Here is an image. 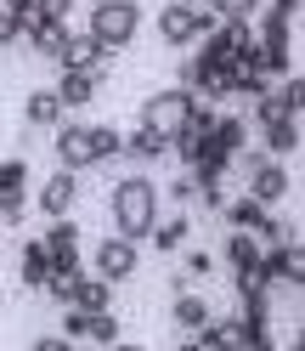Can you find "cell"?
I'll list each match as a JSON object with an SVG mask.
<instances>
[{"instance_id":"cell-32","label":"cell","mask_w":305,"mask_h":351,"mask_svg":"<svg viewBox=\"0 0 305 351\" xmlns=\"http://www.w3.org/2000/svg\"><path fill=\"white\" fill-rule=\"evenodd\" d=\"M260 12H277V17H294L300 23V0H260Z\"/></svg>"},{"instance_id":"cell-29","label":"cell","mask_w":305,"mask_h":351,"mask_svg":"<svg viewBox=\"0 0 305 351\" xmlns=\"http://www.w3.org/2000/svg\"><path fill=\"white\" fill-rule=\"evenodd\" d=\"M187 272H192V278H209V272H215V255H209V250H192V255H187Z\"/></svg>"},{"instance_id":"cell-6","label":"cell","mask_w":305,"mask_h":351,"mask_svg":"<svg viewBox=\"0 0 305 351\" xmlns=\"http://www.w3.org/2000/svg\"><path fill=\"white\" fill-rule=\"evenodd\" d=\"M29 215V165L0 159V227H23Z\"/></svg>"},{"instance_id":"cell-1","label":"cell","mask_w":305,"mask_h":351,"mask_svg":"<svg viewBox=\"0 0 305 351\" xmlns=\"http://www.w3.org/2000/svg\"><path fill=\"white\" fill-rule=\"evenodd\" d=\"M159 210H164V193H159V182H152L147 170L119 176L114 193H107V215H114V232H119V238H130V244H142V238L152 232Z\"/></svg>"},{"instance_id":"cell-24","label":"cell","mask_w":305,"mask_h":351,"mask_svg":"<svg viewBox=\"0 0 305 351\" xmlns=\"http://www.w3.org/2000/svg\"><path fill=\"white\" fill-rule=\"evenodd\" d=\"M85 340H96V346H114V340H119L114 306H107V312H85Z\"/></svg>"},{"instance_id":"cell-28","label":"cell","mask_w":305,"mask_h":351,"mask_svg":"<svg viewBox=\"0 0 305 351\" xmlns=\"http://www.w3.org/2000/svg\"><path fill=\"white\" fill-rule=\"evenodd\" d=\"M62 335H68L74 346L85 340V312H79V306H68V312H62Z\"/></svg>"},{"instance_id":"cell-9","label":"cell","mask_w":305,"mask_h":351,"mask_svg":"<svg viewBox=\"0 0 305 351\" xmlns=\"http://www.w3.org/2000/svg\"><path fill=\"white\" fill-rule=\"evenodd\" d=\"M260 272H266L271 289H300V283H305V255H300V244L289 238V244L260 250Z\"/></svg>"},{"instance_id":"cell-30","label":"cell","mask_w":305,"mask_h":351,"mask_svg":"<svg viewBox=\"0 0 305 351\" xmlns=\"http://www.w3.org/2000/svg\"><path fill=\"white\" fill-rule=\"evenodd\" d=\"M34 12H40V17H62V23H68L74 0H34Z\"/></svg>"},{"instance_id":"cell-12","label":"cell","mask_w":305,"mask_h":351,"mask_svg":"<svg viewBox=\"0 0 305 351\" xmlns=\"http://www.w3.org/2000/svg\"><path fill=\"white\" fill-rule=\"evenodd\" d=\"M51 91H57V102L68 108V114H79V108H91V102H96L102 74H96V69H62V80L51 85Z\"/></svg>"},{"instance_id":"cell-36","label":"cell","mask_w":305,"mask_h":351,"mask_svg":"<svg viewBox=\"0 0 305 351\" xmlns=\"http://www.w3.org/2000/svg\"><path fill=\"white\" fill-rule=\"evenodd\" d=\"M198 6H215V0H198Z\"/></svg>"},{"instance_id":"cell-7","label":"cell","mask_w":305,"mask_h":351,"mask_svg":"<svg viewBox=\"0 0 305 351\" xmlns=\"http://www.w3.org/2000/svg\"><path fill=\"white\" fill-rule=\"evenodd\" d=\"M114 46H102V40L91 34V29H68V40H62V51H57V69H96V74H107L114 69Z\"/></svg>"},{"instance_id":"cell-23","label":"cell","mask_w":305,"mask_h":351,"mask_svg":"<svg viewBox=\"0 0 305 351\" xmlns=\"http://www.w3.org/2000/svg\"><path fill=\"white\" fill-rule=\"evenodd\" d=\"M119 147H124V130L119 125H91V170L96 165H114Z\"/></svg>"},{"instance_id":"cell-18","label":"cell","mask_w":305,"mask_h":351,"mask_svg":"<svg viewBox=\"0 0 305 351\" xmlns=\"http://www.w3.org/2000/svg\"><path fill=\"white\" fill-rule=\"evenodd\" d=\"M294 147H300V114L260 125V153H266V159H289Z\"/></svg>"},{"instance_id":"cell-34","label":"cell","mask_w":305,"mask_h":351,"mask_svg":"<svg viewBox=\"0 0 305 351\" xmlns=\"http://www.w3.org/2000/svg\"><path fill=\"white\" fill-rule=\"evenodd\" d=\"M107 351H142V346H136V340H130V346H124V340H114V346H107Z\"/></svg>"},{"instance_id":"cell-16","label":"cell","mask_w":305,"mask_h":351,"mask_svg":"<svg viewBox=\"0 0 305 351\" xmlns=\"http://www.w3.org/2000/svg\"><path fill=\"white\" fill-rule=\"evenodd\" d=\"M152 250H159V255H176V250H187V238H192V215L187 210H176V215H164L159 210V221H152Z\"/></svg>"},{"instance_id":"cell-10","label":"cell","mask_w":305,"mask_h":351,"mask_svg":"<svg viewBox=\"0 0 305 351\" xmlns=\"http://www.w3.org/2000/svg\"><path fill=\"white\" fill-rule=\"evenodd\" d=\"M57 165L62 170H91V125L85 119H62L57 125Z\"/></svg>"},{"instance_id":"cell-35","label":"cell","mask_w":305,"mask_h":351,"mask_svg":"<svg viewBox=\"0 0 305 351\" xmlns=\"http://www.w3.org/2000/svg\"><path fill=\"white\" fill-rule=\"evenodd\" d=\"M170 351H198V346H192V340H181V346H170Z\"/></svg>"},{"instance_id":"cell-21","label":"cell","mask_w":305,"mask_h":351,"mask_svg":"<svg viewBox=\"0 0 305 351\" xmlns=\"http://www.w3.org/2000/svg\"><path fill=\"white\" fill-rule=\"evenodd\" d=\"M266 215H271V210L260 204V199H249V193H243V199H226V204H221V221H232L237 232H254Z\"/></svg>"},{"instance_id":"cell-31","label":"cell","mask_w":305,"mask_h":351,"mask_svg":"<svg viewBox=\"0 0 305 351\" xmlns=\"http://www.w3.org/2000/svg\"><path fill=\"white\" fill-rule=\"evenodd\" d=\"M29 351H79V346H74L68 335H40V340H34Z\"/></svg>"},{"instance_id":"cell-26","label":"cell","mask_w":305,"mask_h":351,"mask_svg":"<svg viewBox=\"0 0 305 351\" xmlns=\"http://www.w3.org/2000/svg\"><path fill=\"white\" fill-rule=\"evenodd\" d=\"M17 40H23V23H17L12 12H0V57H6V51L17 46Z\"/></svg>"},{"instance_id":"cell-20","label":"cell","mask_w":305,"mask_h":351,"mask_svg":"<svg viewBox=\"0 0 305 351\" xmlns=\"http://www.w3.org/2000/svg\"><path fill=\"white\" fill-rule=\"evenodd\" d=\"M226 267H232V278H243V272H260V238L254 232H237L232 227V238H226Z\"/></svg>"},{"instance_id":"cell-8","label":"cell","mask_w":305,"mask_h":351,"mask_svg":"<svg viewBox=\"0 0 305 351\" xmlns=\"http://www.w3.org/2000/svg\"><path fill=\"white\" fill-rule=\"evenodd\" d=\"M79 193H85V182H79V170H51L46 182H40V215H46V221H57V215H74V204H79Z\"/></svg>"},{"instance_id":"cell-4","label":"cell","mask_w":305,"mask_h":351,"mask_svg":"<svg viewBox=\"0 0 305 351\" xmlns=\"http://www.w3.org/2000/svg\"><path fill=\"white\" fill-rule=\"evenodd\" d=\"M187 114H192V91H187V85H164V91L142 97V114H136V125L159 130V136L170 142V136H176V130L187 125Z\"/></svg>"},{"instance_id":"cell-3","label":"cell","mask_w":305,"mask_h":351,"mask_svg":"<svg viewBox=\"0 0 305 351\" xmlns=\"http://www.w3.org/2000/svg\"><path fill=\"white\" fill-rule=\"evenodd\" d=\"M85 29H91L102 46H130V40L142 34V6L136 0H96L91 12H85Z\"/></svg>"},{"instance_id":"cell-33","label":"cell","mask_w":305,"mask_h":351,"mask_svg":"<svg viewBox=\"0 0 305 351\" xmlns=\"http://www.w3.org/2000/svg\"><path fill=\"white\" fill-rule=\"evenodd\" d=\"M0 12H12L17 23H23V17H34V0H0Z\"/></svg>"},{"instance_id":"cell-11","label":"cell","mask_w":305,"mask_h":351,"mask_svg":"<svg viewBox=\"0 0 305 351\" xmlns=\"http://www.w3.org/2000/svg\"><path fill=\"white\" fill-rule=\"evenodd\" d=\"M243 147H249V119H237V114H215V119H209V130H204V153L237 159Z\"/></svg>"},{"instance_id":"cell-17","label":"cell","mask_w":305,"mask_h":351,"mask_svg":"<svg viewBox=\"0 0 305 351\" xmlns=\"http://www.w3.org/2000/svg\"><path fill=\"white\" fill-rule=\"evenodd\" d=\"M119 159H130V165H159V159H170V142L159 136V130H147V125H136L124 136V147H119Z\"/></svg>"},{"instance_id":"cell-19","label":"cell","mask_w":305,"mask_h":351,"mask_svg":"<svg viewBox=\"0 0 305 351\" xmlns=\"http://www.w3.org/2000/svg\"><path fill=\"white\" fill-rule=\"evenodd\" d=\"M23 119H29L34 130H57L62 119H68V108L57 102V91H29V97H23Z\"/></svg>"},{"instance_id":"cell-27","label":"cell","mask_w":305,"mask_h":351,"mask_svg":"<svg viewBox=\"0 0 305 351\" xmlns=\"http://www.w3.org/2000/svg\"><path fill=\"white\" fill-rule=\"evenodd\" d=\"M215 12H221V17H254L260 0H215Z\"/></svg>"},{"instance_id":"cell-22","label":"cell","mask_w":305,"mask_h":351,"mask_svg":"<svg viewBox=\"0 0 305 351\" xmlns=\"http://www.w3.org/2000/svg\"><path fill=\"white\" fill-rule=\"evenodd\" d=\"M74 306H79V312H107V306H114V283H102L96 272H91V278L79 272V289H74Z\"/></svg>"},{"instance_id":"cell-13","label":"cell","mask_w":305,"mask_h":351,"mask_svg":"<svg viewBox=\"0 0 305 351\" xmlns=\"http://www.w3.org/2000/svg\"><path fill=\"white\" fill-rule=\"evenodd\" d=\"M17 278H23V289H29V295H40V289H46V283L57 278L51 250L40 244V238H23V250H17Z\"/></svg>"},{"instance_id":"cell-5","label":"cell","mask_w":305,"mask_h":351,"mask_svg":"<svg viewBox=\"0 0 305 351\" xmlns=\"http://www.w3.org/2000/svg\"><path fill=\"white\" fill-rule=\"evenodd\" d=\"M136 267H142V255H136V244L130 238H102V244L91 250V272L102 278V283H130L136 278Z\"/></svg>"},{"instance_id":"cell-14","label":"cell","mask_w":305,"mask_h":351,"mask_svg":"<svg viewBox=\"0 0 305 351\" xmlns=\"http://www.w3.org/2000/svg\"><path fill=\"white\" fill-rule=\"evenodd\" d=\"M23 40H29V51L34 57H51L57 62V51H62V40H68V23L62 17H23Z\"/></svg>"},{"instance_id":"cell-25","label":"cell","mask_w":305,"mask_h":351,"mask_svg":"<svg viewBox=\"0 0 305 351\" xmlns=\"http://www.w3.org/2000/svg\"><path fill=\"white\" fill-rule=\"evenodd\" d=\"M192 199H198V182H192V170H187V176H176V182H170V204L187 210Z\"/></svg>"},{"instance_id":"cell-15","label":"cell","mask_w":305,"mask_h":351,"mask_svg":"<svg viewBox=\"0 0 305 351\" xmlns=\"http://www.w3.org/2000/svg\"><path fill=\"white\" fill-rule=\"evenodd\" d=\"M209 317H215V306H209L204 295H192V289H181L176 300H170V323H176V335H181V340H192Z\"/></svg>"},{"instance_id":"cell-37","label":"cell","mask_w":305,"mask_h":351,"mask_svg":"<svg viewBox=\"0 0 305 351\" xmlns=\"http://www.w3.org/2000/svg\"><path fill=\"white\" fill-rule=\"evenodd\" d=\"M289 351H305V346H289Z\"/></svg>"},{"instance_id":"cell-2","label":"cell","mask_w":305,"mask_h":351,"mask_svg":"<svg viewBox=\"0 0 305 351\" xmlns=\"http://www.w3.org/2000/svg\"><path fill=\"white\" fill-rule=\"evenodd\" d=\"M215 23H221V12H215V6H198V0H164V6H159V40H164L170 51L198 46Z\"/></svg>"}]
</instances>
